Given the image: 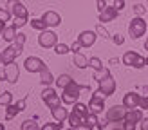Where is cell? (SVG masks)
<instances>
[{"label":"cell","instance_id":"6da1fadb","mask_svg":"<svg viewBox=\"0 0 148 130\" xmlns=\"http://www.w3.org/2000/svg\"><path fill=\"white\" fill-rule=\"evenodd\" d=\"M81 92H90V87H88V85H78L76 81H71V83L63 89L62 103H65V105H74V103H78Z\"/></svg>","mask_w":148,"mask_h":130},{"label":"cell","instance_id":"7a4b0ae2","mask_svg":"<svg viewBox=\"0 0 148 130\" xmlns=\"http://www.w3.org/2000/svg\"><path fill=\"white\" fill-rule=\"evenodd\" d=\"M146 33V22L141 18V16H137L130 22V25H128V34H130V38H141V36H145Z\"/></svg>","mask_w":148,"mask_h":130},{"label":"cell","instance_id":"3957f363","mask_svg":"<svg viewBox=\"0 0 148 130\" xmlns=\"http://www.w3.org/2000/svg\"><path fill=\"white\" fill-rule=\"evenodd\" d=\"M22 49H24V45H20V43H16V42H14L13 45H9L7 49H4V53H2V63L4 65L13 63L22 54Z\"/></svg>","mask_w":148,"mask_h":130},{"label":"cell","instance_id":"277c9868","mask_svg":"<svg viewBox=\"0 0 148 130\" xmlns=\"http://www.w3.org/2000/svg\"><path fill=\"white\" fill-rule=\"evenodd\" d=\"M123 63L128 65V67H134V69H143L146 65V58L139 56L136 51H128V53H125V56H123Z\"/></svg>","mask_w":148,"mask_h":130},{"label":"cell","instance_id":"5b68a950","mask_svg":"<svg viewBox=\"0 0 148 130\" xmlns=\"http://www.w3.org/2000/svg\"><path fill=\"white\" fill-rule=\"evenodd\" d=\"M42 99L45 101V105L51 108V110H53V108H56V107H60V96H58L56 90L51 89V87H45V89H43Z\"/></svg>","mask_w":148,"mask_h":130},{"label":"cell","instance_id":"8992f818","mask_svg":"<svg viewBox=\"0 0 148 130\" xmlns=\"http://www.w3.org/2000/svg\"><path fill=\"white\" fill-rule=\"evenodd\" d=\"M103 108H105V96H103V94L98 90V92L92 94L90 103H88V110H90L92 114L98 116L99 112H103Z\"/></svg>","mask_w":148,"mask_h":130},{"label":"cell","instance_id":"52a82bcc","mask_svg":"<svg viewBox=\"0 0 148 130\" xmlns=\"http://www.w3.org/2000/svg\"><path fill=\"white\" fill-rule=\"evenodd\" d=\"M125 116H127V108L123 105H114L112 108H108V112H107V121L108 123H117V121H123Z\"/></svg>","mask_w":148,"mask_h":130},{"label":"cell","instance_id":"ba28073f","mask_svg":"<svg viewBox=\"0 0 148 130\" xmlns=\"http://www.w3.org/2000/svg\"><path fill=\"white\" fill-rule=\"evenodd\" d=\"M99 92L103 94V96H112V94L116 92V81H114V79H112V76H105V78H101L99 79Z\"/></svg>","mask_w":148,"mask_h":130},{"label":"cell","instance_id":"9c48e42d","mask_svg":"<svg viewBox=\"0 0 148 130\" xmlns=\"http://www.w3.org/2000/svg\"><path fill=\"white\" fill-rule=\"evenodd\" d=\"M56 42H58V36L53 33V31H42L40 33V36H38V43L42 47H45V49H49V47H54L56 45Z\"/></svg>","mask_w":148,"mask_h":130},{"label":"cell","instance_id":"30bf717a","mask_svg":"<svg viewBox=\"0 0 148 130\" xmlns=\"http://www.w3.org/2000/svg\"><path fill=\"white\" fill-rule=\"evenodd\" d=\"M139 99H141V96L136 92H127L123 98V107L127 108V110H134V108L139 107Z\"/></svg>","mask_w":148,"mask_h":130},{"label":"cell","instance_id":"8fae6325","mask_svg":"<svg viewBox=\"0 0 148 130\" xmlns=\"http://www.w3.org/2000/svg\"><path fill=\"white\" fill-rule=\"evenodd\" d=\"M25 98L24 99H20V101H16V103H11V105H7V108H5V119H13L14 116H16L18 112H22L25 108Z\"/></svg>","mask_w":148,"mask_h":130},{"label":"cell","instance_id":"7c38bea8","mask_svg":"<svg viewBox=\"0 0 148 130\" xmlns=\"http://www.w3.org/2000/svg\"><path fill=\"white\" fill-rule=\"evenodd\" d=\"M42 22L47 27H56V25H60L62 16L56 11H45V13H43V16H42Z\"/></svg>","mask_w":148,"mask_h":130},{"label":"cell","instance_id":"4fadbf2b","mask_svg":"<svg viewBox=\"0 0 148 130\" xmlns=\"http://www.w3.org/2000/svg\"><path fill=\"white\" fill-rule=\"evenodd\" d=\"M24 65H25V69H27L29 72H40L43 67H45V63H43L38 56H31V58H27V60L24 62Z\"/></svg>","mask_w":148,"mask_h":130},{"label":"cell","instance_id":"5bb4252c","mask_svg":"<svg viewBox=\"0 0 148 130\" xmlns=\"http://www.w3.org/2000/svg\"><path fill=\"white\" fill-rule=\"evenodd\" d=\"M5 79L9 83H16L18 81V76H20V69H18V65L16 63H9V65H5Z\"/></svg>","mask_w":148,"mask_h":130},{"label":"cell","instance_id":"9a60e30c","mask_svg":"<svg viewBox=\"0 0 148 130\" xmlns=\"http://www.w3.org/2000/svg\"><path fill=\"white\" fill-rule=\"evenodd\" d=\"M11 13L14 14V18H22V20H27V9H25V5L18 2V0H14V2H11Z\"/></svg>","mask_w":148,"mask_h":130},{"label":"cell","instance_id":"2e32d148","mask_svg":"<svg viewBox=\"0 0 148 130\" xmlns=\"http://www.w3.org/2000/svg\"><path fill=\"white\" fill-rule=\"evenodd\" d=\"M78 42H79L81 47H90V45H94V42H96V33H92V31H83V33H79Z\"/></svg>","mask_w":148,"mask_h":130},{"label":"cell","instance_id":"e0dca14e","mask_svg":"<svg viewBox=\"0 0 148 130\" xmlns=\"http://www.w3.org/2000/svg\"><path fill=\"white\" fill-rule=\"evenodd\" d=\"M117 13H119V11H117L114 5H112V7H108V5H107V9L103 11V13H99V24H105V22H112V20L117 16Z\"/></svg>","mask_w":148,"mask_h":130},{"label":"cell","instance_id":"ac0fdd59","mask_svg":"<svg viewBox=\"0 0 148 130\" xmlns=\"http://www.w3.org/2000/svg\"><path fill=\"white\" fill-rule=\"evenodd\" d=\"M125 123H132V125H137L139 121H143V112L134 108V110H127V116H125Z\"/></svg>","mask_w":148,"mask_h":130},{"label":"cell","instance_id":"d6986e66","mask_svg":"<svg viewBox=\"0 0 148 130\" xmlns=\"http://www.w3.org/2000/svg\"><path fill=\"white\" fill-rule=\"evenodd\" d=\"M51 112H53V118H54L58 123H63L65 119L69 118V112H67V108H63L62 105H60V107H56V108H53Z\"/></svg>","mask_w":148,"mask_h":130},{"label":"cell","instance_id":"ffe728a7","mask_svg":"<svg viewBox=\"0 0 148 130\" xmlns=\"http://www.w3.org/2000/svg\"><path fill=\"white\" fill-rule=\"evenodd\" d=\"M40 81L45 85V87H49L51 83L54 81V78H53V74H51V70H49L47 67H43V69L40 70Z\"/></svg>","mask_w":148,"mask_h":130},{"label":"cell","instance_id":"44dd1931","mask_svg":"<svg viewBox=\"0 0 148 130\" xmlns=\"http://www.w3.org/2000/svg\"><path fill=\"white\" fill-rule=\"evenodd\" d=\"M2 38H4L5 42H13L14 38H16V27H14V25L5 27L4 31H2Z\"/></svg>","mask_w":148,"mask_h":130},{"label":"cell","instance_id":"7402d4cb","mask_svg":"<svg viewBox=\"0 0 148 130\" xmlns=\"http://www.w3.org/2000/svg\"><path fill=\"white\" fill-rule=\"evenodd\" d=\"M67 119H69V123H71V127H72V128H78L81 123H83V118H81L78 112H74V110L69 114V118H67Z\"/></svg>","mask_w":148,"mask_h":130},{"label":"cell","instance_id":"603a6c76","mask_svg":"<svg viewBox=\"0 0 148 130\" xmlns=\"http://www.w3.org/2000/svg\"><path fill=\"white\" fill-rule=\"evenodd\" d=\"M74 65H76L78 69H85V67H88V60L81 53H76L74 54Z\"/></svg>","mask_w":148,"mask_h":130},{"label":"cell","instance_id":"cb8c5ba5","mask_svg":"<svg viewBox=\"0 0 148 130\" xmlns=\"http://www.w3.org/2000/svg\"><path fill=\"white\" fill-rule=\"evenodd\" d=\"M71 81H72V78H71L69 74H60V76L56 78V85L60 87V89H65V87H67Z\"/></svg>","mask_w":148,"mask_h":130},{"label":"cell","instance_id":"d4e9b609","mask_svg":"<svg viewBox=\"0 0 148 130\" xmlns=\"http://www.w3.org/2000/svg\"><path fill=\"white\" fill-rule=\"evenodd\" d=\"M83 123L94 128L96 125H98V116H96V114H92L90 110H88V114H87V116H83Z\"/></svg>","mask_w":148,"mask_h":130},{"label":"cell","instance_id":"484cf974","mask_svg":"<svg viewBox=\"0 0 148 130\" xmlns=\"http://www.w3.org/2000/svg\"><path fill=\"white\" fill-rule=\"evenodd\" d=\"M22 130H40V127L34 119H25L22 123Z\"/></svg>","mask_w":148,"mask_h":130},{"label":"cell","instance_id":"4316f807","mask_svg":"<svg viewBox=\"0 0 148 130\" xmlns=\"http://www.w3.org/2000/svg\"><path fill=\"white\" fill-rule=\"evenodd\" d=\"M11 101H13V94L9 92V90H5V92H2L0 94V105H11Z\"/></svg>","mask_w":148,"mask_h":130},{"label":"cell","instance_id":"83f0119b","mask_svg":"<svg viewBox=\"0 0 148 130\" xmlns=\"http://www.w3.org/2000/svg\"><path fill=\"white\" fill-rule=\"evenodd\" d=\"M74 112H78L81 118H83V116H87V114H88V107H87V105H83V103H74Z\"/></svg>","mask_w":148,"mask_h":130},{"label":"cell","instance_id":"f1b7e54d","mask_svg":"<svg viewBox=\"0 0 148 130\" xmlns=\"http://www.w3.org/2000/svg\"><path fill=\"white\" fill-rule=\"evenodd\" d=\"M31 27H33V29H36V31H40V33H42V31H45V27H47V25L43 24L42 20H38V18H33V20H31Z\"/></svg>","mask_w":148,"mask_h":130},{"label":"cell","instance_id":"f546056e","mask_svg":"<svg viewBox=\"0 0 148 130\" xmlns=\"http://www.w3.org/2000/svg\"><path fill=\"white\" fill-rule=\"evenodd\" d=\"M63 128V123H45V125H43L40 130H62Z\"/></svg>","mask_w":148,"mask_h":130},{"label":"cell","instance_id":"4dcf8cb0","mask_svg":"<svg viewBox=\"0 0 148 130\" xmlns=\"http://www.w3.org/2000/svg\"><path fill=\"white\" fill-rule=\"evenodd\" d=\"M69 45H65V43H56V45H54V53L56 54H67L69 53Z\"/></svg>","mask_w":148,"mask_h":130},{"label":"cell","instance_id":"1f68e13d","mask_svg":"<svg viewBox=\"0 0 148 130\" xmlns=\"http://www.w3.org/2000/svg\"><path fill=\"white\" fill-rule=\"evenodd\" d=\"M88 65H90L94 70H101L103 69V63H101L99 58H90V60H88Z\"/></svg>","mask_w":148,"mask_h":130},{"label":"cell","instance_id":"d6a6232c","mask_svg":"<svg viewBox=\"0 0 148 130\" xmlns=\"http://www.w3.org/2000/svg\"><path fill=\"white\" fill-rule=\"evenodd\" d=\"M96 33H98V34H101L103 38H110V34H108V31H107V29L103 27V24H98V25H96Z\"/></svg>","mask_w":148,"mask_h":130},{"label":"cell","instance_id":"836d02e7","mask_svg":"<svg viewBox=\"0 0 148 130\" xmlns=\"http://www.w3.org/2000/svg\"><path fill=\"white\" fill-rule=\"evenodd\" d=\"M9 18H11V13L9 11L0 9V20H2V22H9Z\"/></svg>","mask_w":148,"mask_h":130},{"label":"cell","instance_id":"e575fe53","mask_svg":"<svg viewBox=\"0 0 148 130\" xmlns=\"http://www.w3.org/2000/svg\"><path fill=\"white\" fill-rule=\"evenodd\" d=\"M96 7H98L99 13H103L107 9V2H105V0H96Z\"/></svg>","mask_w":148,"mask_h":130},{"label":"cell","instance_id":"d590c367","mask_svg":"<svg viewBox=\"0 0 148 130\" xmlns=\"http://www.w3.org/2000/svg\"><path fill=\"white\" fill-rule=\"evenodd\" d=\"M112 42L116 43V45H123V43H125V38H123L121 34H116V36H112Z\"/></svg>","mask_w":148,"mask_h":130},{"label":"cell","instance_id":"8d00e7d4","mask_svg":"<svg viewBox=\"0 0 148 130\" xmlns=\"http://www.w3.org/2000/svg\"><path fill=\"white\" fill-rule=\"evenodd\" d=\"M14 42L20 43V45H24V42H25V34H24V33H18V34H16V38H14Z\"/></svg>","mask_w":148,"mask_h":130},{"label":"cell","instance_id":"74e56055","mask_svg":"<svg viewBox=\"0 0 148 130\" xmlns=\"http://www.w3.org/2000/svg\"><path fill=\"white\" fill-rule=\"evenodd\" d=\"M134 11H136V14H137V16H141V14L145 13V7H143L141 4H136V5H134Z\"/></svg>","mask_w":148,"mask_h":130},{"label":"cell","instance_id":"f35d334b","mask_svg":"<svg viewBox=\"0 0 148 130\" xmlns=\"http://www.w3.org/2000/svg\"><path fill=\"white\" fill-rule=\"evenodd\" d=\"M25 24H27V20H22V18H14V24H13V25H14V27H24Z\"/></svg>","mask_w":148,"mask_h":130},{"label":"cell","instance_id":"ab89813d","mask_svg":"<svg viewBox=\"0 0 148 130\" xmlns=\"http://www.w3.org/2000/svg\"><path fill=\"white\" fill-rule=\"evenodd\" d=\"M114 7L117 11H121L123 7H125V0H114Z\"/></svg>","mask_w":148,"mask_h":130},{"label":"cell","instance_id":"60d3db41","mask_svg":"<svg viewBox=\"0 0 148 130\" xmlns=\"http://www.w3.org/2000/svg\"><path fill=\"white\" fill-rule=\"evenodd\" d=\"M139 107H141V108H148V96H143L141 99H139Z\"/></svg>","mask_w":148,"mask_h":130},{"label":"cell","instance_id":"b9f144b4","mask_svg":"<svg viewBox=\"0 0 148 130\" xmlns=\"http://www.w3.org/2000/svg\"><path fill=\"white\" fill-rule=\"evenodd\" d=\"M79 47H81V45H79V42H74V43H72V45H71L69 49L72 51L74 54H76V53H79Z\"/></svg>","mask_w":148,"mask_h":130},{"label":"cell","instance_id":"7bdbcfd3","mask_svg":"<svg viewBox=\"0 0 148 130\" xmlns=\"http://www.w3.org/2000/svg\"><path fill=\"white\" fill-rule=\"evenodd\" d=\"M76 130H92V127H88V125H85V123H81Z\"/></svg>","mask_w":148,"mask_h":130},{"label":"cell","instance_id":"ee69618b","mask_svg":"<svg viewBox=\"0 0 148 130\" xmlns=\"http://www.w3.org/2000/svg\"><path fill=\"white\" fill-rule=\"evenodd\" d=\"M107 125H108V121H98V125H96V127H98V128H101V130H103V128H105Z\"/></svg>","mask_w":148,"mask_h":130},{"label":"cell","instance_id":"f6af8a7d","mask_svg":"<svg viewBox=\"0 0 148 130\" xmlns=\"http://www.w3.org/2000/svg\"><path fill=\"white\" fill-rule=\"evenodd\" d=\"M141 130H148V118L141 121Z\"/></svg>","mask_w":148,"mask_h":130},{"label":"cell","instance_id":"bcb514c9","mask_svg":"<svg viewBox=\"0 0 148 130\" xmlns=\"http://www.w3.org/2000/svg\"><path fill=\"white\" fill-rule=\"evenodd\" d=\"M4 29H5V22H2V20H0V33H2Z\"/></svg>","mask_w":148,"mask_h":130},{"label":"cell","instance_id":"7dc6e473","mask_svg":"<svg viewBox=\"0 0 148 130\" xmlns=\"http://www.w3.org/2000/svg\"><path fill=\"white\" fill-rule=\"evenodd\" d=\"M0 79H5V70H0Z\"/></svg>","mask_w":148,"mask_h":130},{"label":"cell","instance_id":"c3c4849f","mask_svg":"<svg viewBox=\"0 0 148 130\" xmlns=\"http://www.w3.org/2000/svg\"><path fill=\"white\" fill-rule=\"evenodd\" d=\"M145 49L148 51V36H146V42H145Z\"/></svg>","mask_w":148,"mask_h":130},{"label":"cell","instance_id":"681fc988","mask_svg":"<svg viewBox=\"0 0 148 130\" xmlns=\"http://www.w3.org/2000/svg\"><path fill=\"white\" fill-rule=\"evenodd\" d=\"M0 130H5V125H4V123H0Z\"/></svg>","mask_w":148,"mask_h":130},{"label":"cell","instance_id":"f907efd6","mask_svg":"<svg viewBox=\"0 0 148 130\" xmlns=\"http://www.w3.org/2000/svg\"><path fill=\"white\" fill-rule=\"evenodd\" d=\"M0 63H2V53H0Z\"/></svg>","mask_w":148,"mask_h":130},{"label":"cell","instance_id":"816d5d0a","mask_svg":"<svg viewBox=\"0 0 148 130\" xmlns=\"http://www.w3.org/2000/svg\"><path fill=\"white\" fill-rule=\"evenodd\" d=\"M69 130H76V128H72V127H71V128H69Z\"/></svg>","mask_w":148,"mask_h":130},{"label":"cell","instance_id":"f5cc1de1","mask_svg":"<svg viewBox=\"0 0 148 130\" xmlns=\"http://www.w3.org/2000/svg\"><path fill=\"white\" fill-rule=\"evenodd\" d=\"M146 65H148V58H146Z\"/></svg>","mask_w":148,"mask_h":130},{"label":"cell","instance_id":"db71d44e","mask_svg":"<svg viewBox=\"0 0 148 130\" xmlns=\"http://www.w3.org/2000/svg\"><path fill=\"white\" fill-rule=\"evenodd\" d=\"M114 130H121V128H114Z\"/></svg>","mask_w":148,"mask_h":130},{"label":"cell","instance_id":"11a10c76","mask_svg":"<svg viewBox=\"0 0 148 130\" xmlns=\"http://www.w3.org/2000/svg\"><path fill=\"white\" fill-rule=\"evenodd\" d=\"M0 34H2V33H0Z\"/></svg>","mask_w":148,"mask_h":130},{"label":"cell","instance_id":"9f6ffc18","mask_svg":"<svg viewBox=\"0 0 148 130\" xmlns=\"http://www.w3.org/2000/svg\"><path fill=\"white\" fill-rule=\"evenodd\" d=\"M146 2H148V0H146Z\"/></svg>","mask_w":148,"mask_h":130}]
</instances>
